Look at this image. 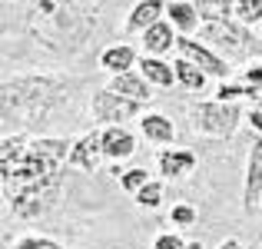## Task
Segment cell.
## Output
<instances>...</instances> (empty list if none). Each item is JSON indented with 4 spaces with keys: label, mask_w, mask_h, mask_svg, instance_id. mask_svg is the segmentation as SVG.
Masks as SVG:
<instances>
[{
    "label": "cell",
    "mask_w": 262,
    "mask_h": 249,
    "mask_svg": "<svg viewBox=\"0 0 262 249\" xmlns=\"http://www.w3.org/2000/svg\"><path fill=\"white\" fill-rule=\"evenodd\" d=\"M100 67L106 73H113V77H120V73H129L133 67H140V57H136L133 47L116 44V47H106V50L100 53Z\"/></svg>",
    "instance_id": "obj_14"
},
{
    "label": "cell",
    "mask_w": 262,
    "mask_h": 249,
    "mask_svg": "<svg viewBox=\"0 0 262 249\" xmlns=\"http://www.w3.org/2000/svg\"><path fill=\"white\" fill-rule=\"evenodd\" d=\"M262 203V136L249 150V166H246V186H243V206L252 213Z\"/></svg>",
    "instance_id": "obj_8"
},
{
    "label": "cell",
    "mask_w": 262,
    "mask_h": 249,
    "mask_svg": "<svg viewBox=\"0 0 262 249\" xmlns=\"http://www.w3.org/2000/svg\"><path fill=\"white\" fill-rule=\"evenodd\" d=\"M176 50H179V57H186L189 64H196L199 70L206 73V77H216V80H226L229 77V70L232 67L226 64L223 57H219L212 47H206L203 40H192V37H179L176 40Z\"/></svg>",
    "instance_id": "obj_6"
},
{
    "label": "cell",
    "mask_w": 262,
    "mask_h": 249,
    "mask_svg": "<svg viewBox=\"0 0 262 249\" xmlns=\"http://www.w3.org/2000/svg\"><path fill=\"white\" fill-rule=\"evenodd\" d=\"M100 140H103V153H106V160H113V163L129 160V156L136 153V136L129 133L126 127H103Z\"/></svg>",
    "instance_id": "obj_9"
},
{
    "label": "cell",
    "mask_w": 262,
    "mask_h": 249,
    "mask_svg": "<svg viewBox=\"0 0 262 249\" xmlns=\"http://www.w3.org/2000/svg\"><path fill=\"white\" fill-rule=\"evenodd\" d=\"M140 133L156 147H169L176 140V127L166 113H143L140 116Z\"/></svg>",
    "instance_id": "obj_12"
},
{
    "label": "cell",
    "mask_w": 262,
    "mask_h": 249,
    "mask_svg": "<svg viewBox=\"0 0 262 249\" xmlns=\"http://www.w3.org/2000/svg\"><path fill=\"white\" fill-rule=\"evenodd\" d=\"M116 179H120V186H123L126 193H133V196H136V193H140L153 176H149V170H143V166H133V170H123Z\"/></svg>",
    "instance_id": "obj_21"
},
{
    "label": "cell",
    "mask_w": 262,
    "mask_h": 249,
    "mask_svg": "<svg viewBox=\"0 0 262 249\" xmlns=\"http://www.w3.org/2000/svg\"><path fill=\"white\" fill-rule=\"evenodd\" d=\"M163 13H166V4H163V0H140L126 17V30L129 33H146L149 27H156L163 20Z\"/></svg>",
    "instance_id": "obj_11"
},
{
    "label": "cell",
    "mask_w": 262,
    "mask_h": 249,
    "mask_svg": "<svg viewBox=\"0 0 262 249\" xmlns=\"http://www.w3.org/2000/svg\"><path fill=\"white\" fill-rule=\"evenodd\" d=\"M169 223L173 226H196V206L192 203H176L169 210Z\"/></svg>",
    "instance_id": "obj_23"
},
{
    "label": "cell",
    "mask_w": 262,
    "mask_h": 249,
    "mask_svg": "<svg viewBox=\"0 0 262 249\" xmlns=\"http://www.w3.org/2000/svg\"><path fill=\"white\" fill-rule=\"evenodd\" d=\"M246 96H249V100H256L259 107H262V87H256V90H252V87H246Z\"/></svg>",
    "instance_id": "obj_28"
},
{
    "label": "cell",
    "mask_w": 262,
    "mask_h": 249,
    "mask_svg": "<svg viewBox=\"0 0 262 249\" xmlns=\"http://www.w3.org/2000/svg\"><path fill=\"white\" fill-rule=\"evenodd\" d=\"M7 249H63V243H57V239H50V236H20Z\"/></svg>",
    "instance_id": "obj_22"
},
{
    "label": "cell",
    "mask_w": 262,
    "mask_h": 249,
    "mask_svg": "<svg viewBox=\"0 0 262 249\" xmlns=\"http://www.w3.org/2000/svg\"><path fill=\"white\" fill-rule=\"evenodd\" d=\"M110 90H116V93H123V96H129V100H136V103H149L153 100V83H149L143 73H120V77H113V83H110Z\"/></svg>",
    "instance_id": "obj_13"
},
{
    "label": "cell",
    "mask_w": 262,
    "mask_h": 249,
    "mask_svg": "<svg viewBox=\"0 0 262 249\" xmlns=\"http://www.w3.org/2000/svg\"><path fill=\"white\" fill-rule=\"evenodd\" d=\"M232 20H239L243 27H252L262 20V0H236L232 4Z\"/></svg>",
    "instance_id": "obj_20"
},
{
    "label": "cell",
    "mask_w": 262,
    "mask_h": 249,
    "mask_svg": "<svg viewBox=\"0 0 262 249\" xmlns=\"http://www.w3.org/2000/svg\"><path fill=\"white\" fill-rule=\"evenodd\" d=\"M239 120V103H223V100H206L192 107V127L203 136H212V140H229L236 133Z\"/></svg>",
    "instance_id": "obj_3"
},
{
    "label": "cell",
    "mask_w": 262,
    "mask_h": 249,
    "mask_svg": "<svg viewBox=\"0 0 262 249\" xmlns=\"http://www.w3.org/2000/svg\"><path fill=\"white\" fill-rule=\"evenodd\" d=\"M163 196H166L163 179H149V183L143 186L133 199H136V206H143V210H160V206H163Z\"/></svg>",
    "instance_id": "obj_19"
},
{
    "label": "cell",
    "mask_w": 262,
    "mask_h": 249,
    "mask_svg": "<svg viewBox=\"0 0 262 249\" xmlns=\"http://www.w3.org/2000/svg\"><path fill=\"white\" fill-rule=\"evenodd\" d=\"M156 163H160V176L163 179H183V176H189V173L196 170V153H192V150L166 147V150L156 153Z\"/></svg>",
    "instance_id": "obj_10"
},
{
    "label": "cell",
    "mask_w": 262,
    "mask_h": 249,
    "mask_svg": "<svg viewBox=\"0 0 262 249\" xmlns=\"http://www.w3.org/2000/svg\"><path fill=\"white\" fill-rule=\"evenodd\" d=\"M246 120H249V127H252V130H256V133L262 136V107L249 110V116H246Z\"/></svg>",
    "instance_id": "obj_27"
},
{
    "label": "cell",
    "mask_w": 262,
    "mask_h": 249,
    "mask_svg": "<svg viewBox=\"0 0 262 249\" xmlns=\"http://www.w3.org/2000/svg\"><path fill=\"white\" fill-rule=\"evenodd\" d=\"M140 73L153 83V87H160V90H169L176 83V67L166 64L163 57H143L140 60Z\"/></svg>",
    "instance_id": "obj_17"
},
{
    "label": "cell",
    "mask_w": 262,
    "mask_h": 249,
    "mask_svg": "<svg viewBox=\"0 0 262 249\" xmlns=\"http://www.w3.org/2000/svg\"><path fill=\"white\" fill-rule=\"evenodd\" d=\"M153 249H186V239L179 233H160L153 239Z\"/></svg>",
    "instance_id": "obj_25"
},
{
    "label": "cell",
    "mask_w": 262,
    "mask_h": 249,
    "mask_svg": "<svg viewBox=\"0 0 262 249\" xmlns=\"http://www.w3.org/2000/svg\"><path fill=\"white\" fill-rule=\"evenodd\" d=\"M219 249H246V243H239V239H223Z\"/></svg>",
    "instance_id": "obj_29"
},
{
    "label": "cell",
    "mask_w": 262,
    "mask_h": 249,
    "mask_svg": "<svg viewBox=\"0 0 262 249\" xmlns=\"http://www.w3.org/2000/svg\"><path fill=\"white\" fill-rule=\"evenodd\" d=\"M103 160H106V153H103L100 130H93V133L80 136V140L70 147V166H77V170H83V173H96Z\"/></svg>",
    "instance_id": "obj_7"
},
{
    "label": "cell",
    "mask_w": 262,
    "mask_h": 249,
    "mask_svg": "<svg viewBox=\"0 0 262 249\" xmlns=\"http://www.w3.org/2000/svg\"><path fill=\"white\" fill-rule=\"evenodd\" d=\"M173 67H176V83L179 87H186V90H203L206 87V73L199 70L196 64H189L186 57H179Z\"/></svg>",
    "instance_id": "obj_18"
},
{
    "label": "cell",
    "mask_w": 262,
    "mask_h": 249,
    "mask_svg": "<svg viewBox=\"0 0 262 249\" xmlns=\"http://www.w3.org/2000/svg\"><path fill=\"white\" fill-rule=\"evenodd\" d=\"M246 96V83H219V90H216V100H223V103H239Z\"/></svg>",
    "instance_id": "obj_24"
},
{
    "label": "cell",
    "mask_w": 262,
    "mask_h": 249,
    "mask_svg": "<svg viewBox=\"0 0 262 249\" xmlns=\"http://www.w3.org/2000/svg\"><path fill=\"white\" fill-rule=\"evenodd\" d=\"M176 27L169 24V20H160L156 27H149L146 33H143V50H146V57H163V53L169 50V47H176Z\"/></svg>",
    "instance_id": "obj_16"
},
{
    "label": "cell",
    "mask_w": 262,
    "mask_h": 249,
    "mask_svg": "<svg viewBox=\"0 0 262 249\" xmlns=\"http://www.w3.org/2000/svg\"><path fill=\"white\" fill-rule=\"evenodd\" d=\"M199 40H206V47L219 53V57H246L252 50V37L239 27V20H209L199 33Z\"/></svg>",
    "instance_id": "obj_4"
},
{
    "label": "cell",
    "mask_w": 262,
    "mask_h": 249,
    "mask_svg": "<svg viewBox=\"0 0 262 249\" xmlns=\"http://www.w3.org/2000/svg\"><path fill=\"white\" fill-rule=\"evenodd\" d=\"M67 100V80L47 77V73H27V77H7L0 83V123L4 136L17 120L37 123L50 110H57Z\"/></svg>",
    "instance_id": "obj_2"
},
{
    "label": "cell",
    "mask_w": 262,
    "mask_h": 249,
    "mask_svg": "<svg viewBox=\"0 0 262 249\" xmlns=\"http://www.w3.org/2000/svg\"><path fill=\"white\" fill-rule=\"evenodd\" d=\"M186 249H206V246L199 243V239H189V243H186Z\"/></svg>",
    "instance_id": "obj_30"
},
{
    "label": "cell",
    "mask_w": 262,
    "mask_h": 249,
    "mask_svg": "<svg viewBox=\"0 0 262 249\" xmlns=\"http://www.w3.org/2000/svg\"><path fill=\"white\" fill-rule=\"evenodd\" d=\"M90 110H93V116L103 123V127H123L126 120H133V116H140L143 103L129 100V96L116 93V90H100V93H93V100H90Z\"/></svg>",
    "instance_id": "obj_5"
},
{
    "label": "cell",
    "mask_w": 262,
    "mask_h": 249,
    "mask_svg": "<svg viewBox=\"0 0 262 249\" xmlns=\"http://www.w3.org/2000/svg\"><path fill=\"white\" fill-rule=\"evenodd\" d=\"M239 83H246V87H262V64H252V67H246V73H243V80Z\"/></svg>",
    "instance_id": "obj_26"
},
{
    "label": "cell",
    "mask_w": 262,
    "mask_h": 249,
    "mask_svg": "<svg viewBox=\"0 0 262 249\" xmlns=\"http://www.w3.org/2000/svg\"><path fill=\"white\" fill-rule=\"evenodd\" d=\"M166 20L183 33V37H189V33L199 27L203 17H199V10H196L192 0H169V4H166Z\"/></svg>",
    "instance_id": "obj_15"
},
{
    "label": "cell",
    "mask_w": 262,
    "mask_h": 249,
    "mask_svg": "<svg viewBox=\"0 0 262 249\" xmlns=\"http://www.w3.org/2000/svg\"><path fill=\"white\" fill-rule=\"evenodd\" d=\"M63 136H4L0 140V190L4 206L17 219H40L63 196V163L70 160Z\"/></svg>",
    "instance_id": "obj_1"
}]
</instances>
